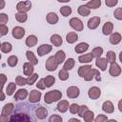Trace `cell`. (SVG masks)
I'll return each instance as SVG.
<instances>
[{
	"label": "cell",
	"instance_id": "6da1fadb",
	"mask_svg": "<svg viewBox=\"0 0 122 122\" xmlns=\"http://www.w3.org/2000/svg\"><path fill=\"white\" fill-rule=\"evenodd\" d=\"M37 106L35 105H30L28 103H19L14 107L12 114H10V117L9 120L10 121H35L36 118L32 116L33 112Z\"/></svg>",
	"mask_w": 122,
	"mask_h": 122
},
{
	"label": "cell",
	"instance_id": "7a4b0ae2",
	"mask_svg": "<svg viewBox=\"0 0 122 122\" xmlns=\"http://www.w3.org/2000/svg\"><path fill=\"white\" fill-rule=\"evenodd\" d=\"M61 98H62V92L58 90H53V91H50L46 92L44 96V101L47 104H51L52 102L58 101Z\"/></svg>",
	"mask_w": 122,
	"mask_h": 122
},
{
	"label": "cell",
	"instance_id": "3957f363",
	"mask_svg": "<svg viewBox=\"0 0 122 122\" xmlns=\"http://www.w3.org/2000/svg\"><path fill=\"white\" fill-rule=\"evenodd\" d=\"M14 110V105L13 103H8L6 105H4L3 109H2V112H1V116H0V121H6L8 120V116L11 114V112Z\"/></svg>",
	"mask_w": 122,
	"mask_h": 122
},
{
	"label": "cell",
	"instance_id": "277c9868",
	"mask_svg": "<svg viewBox=\"0 0 122 122\" xmlns=\"http://www.w3.org/2000/svg\"><path fill=\"white\" fill-rule=\"evenodd\" d=\"M58 65H59V64L57 63V61H56V59H55L54 56H50V57L46 60V63H45V67H46L47 71H55V70L57 69Z\"/></svg>",
	"mask_w": 122,
	"mask_h": 122
},
{
	"label": "cell",
	"instance_id": "5b68a950",
	"mask_svg": "<svg viewBox=\"0 0 122 122\" xmlns=\"http://www.w3.org/2000/svg\"><path fill=\"white\" fill-rule=\"evenodd\" d=\"M70 26L76 31H81L83 30V28H84V25L82 23V21L77 18V17H72L71 20H70Z\"/></svg>",
	"mask_w": 122,
	"mask_h": 122
},
{
	"label": "cell",
	"instance_id": "8992f818",
	"mask_svg": "<svg viewBox=\"0 0 122 122\" xmlns=\"http://www.w3.org/2000/svg\"><path fill=\"white\" fill-rule=\"evenodd\" d=\"M31 9L30 1H20L16 5V10L20 12H27Z\"/></svg>",
	"mask_w": 122,
	"mask_h": 122
},
{
	"label": "cell",
	"instance_id": "52a82bcc",
	"mask_svg": "<svg viewBox=\"0 0 122 122\" xmlns=\"http://www.w3.org/2000/svg\"><path fill=\"white\" fill-rule=\"evenodd\" d=\"M52 50V46L49 44H42L37 48V54L38 56H44L45 54H48Z\"/></svg>",
	"mask_w": 122,
	"mask_h": 122
},
{
	"label": "cell",
	"instance_id": "ba28073f",
	"mask_svg": "<svg viewBox=\"0 0 122 122\" xmlns=\"http://www.w3.org/2000/svg\"><path fill=\"white\" fill-rule=\"evenodd\" d=\"M121 71H121V68H120V66H119L116 62L111 63V66H110V69H109V72H110V74H111L112 76L116 77V76L120 75Z\"/></svg>",
	"mask_w": 122,
	"mask_h": 122
},
{
	"label": "cell",
	"instance_id": "9c48e42d",
	"mask_svg": "<svg viewBox=\"0 0 122 122\" xmlns=\"http://www.w3.org/2000/svg\"><path fill=\"white\" fill-rule=\"evenodd\" d=\"M79 94H80V90L76 86H71L67 89V96L69 98H71V99L76 98L79 96Z\"/></svg>",
	"mask_w": 122,
	"mask_h": 122
},
{
	"label": "cell",
	"instance_id": "30bf717a",
	"mask_svg": "<svg viewBox=\"0 0 122 122\" xmlns=\"http://www.w3.org/2000/svg\"><path fill=\"white\" fill-rule=\"evenodd\" d=\"M41 92H39V91H37V90H32V91H30V94H29V101L30 102V103H37V102H39L40 101V99H41Z\"/></svg>",
	"mask_w": 122,
	"mask_h": 122
},
{
	"label": "cell",
	"instance_id": "8fae6325",
	"mask_svg": "<svg viewBox=\"0 0 122 122\" xmlns=\"http://www.w3.org/2000/svg\"><path fill=\"white\" fill-rule=\"evenodd\" d=\"M88 95L92 100L98 99L100 97V95H101V91H100V89L98 87H92L88 92Z\"/></svg>",
	"mask_w": 122,
	"mask_h": 122
},
{
	"label": "cell",
	"instance_id": "7c38bea8",
	"mask_svg": "<svg viewBox=\"0 0 122 122\" xmlns=\"http://www.w3.org/2000/svg\"><path fill=\"white\" fill-rule=\"evenodd\" d=\"M35 115L38 119H45L48 115V110L43 106H37L35 109Z\"/></svg>",
	"mask_w": 122,
	"mask_h": 122
},
{
	"label": "cell",
	"instance_id": "4fadbf2b",
	"mask_svg": "<svg viewBox=\"0 0 122 122\" xmlns=\"http://www.w3.org/2000/svg\"><path fill=\"white\" fill-rule=\"evenodd\" d=\"M25 30L22 28V27H19V26H16L12 29V36L15 38V39H21L23 38V36L25 35Z\"/></svg>",
	"mask_w": 122,
	"mask_h": 122
},
{
	"label": "cell",
	"instance_id": "5bb4252c",
	"mask_svg": "<svg viewBox=\"0 0 122 122\" xmlns=\"http://www.w3.org/2000/svg\"><path fill=\"white\" fill-rule=\"evenodd\" d=\"M94 76H96V80H100V72H99V71L92 68V69L90 71V72L84 77V80H86V81H91L92 79H93Z\"/></svg>",
	"mask_w": 122,
	"mask_h": 122
},
{
	"label": "cell",
	"instance_id": "9a60e30c",
	"mask_svg": "<svg viewBox=\"0 0 122 122\" xmlns=\"http://www.w3.org/2000/svg\"><path fill=\"white\" fill-rule=\"evenodd\" d=\"M100 24V17L98 16H93L89 19L88 21V28L90 30H94L96 29Z\"/></svg>",
	"mask_w": 122,
	"mask_h": 122
},
{
	"label": "cell",
	"instance_id": "2e32d148",
	"mask_svg": "<svg viewBox=\"0 0 122 122\" xmlns=\"http://www.w3.org/2000/svg\"><path fill=\"white\" fill-rule=\"evenodd\" d=\"M108 60L106 58H102V57H98L96 58V61H95V65L98 69H100L101 71H106L107 70V66H108Z\"/></svg>",
	"mask_w": 122,
	"mask_h": 122
},
{
	"label": "cell",
	"instance_id": "e0dca14e",
	"mask_svg": "<svg viewBox=\"0 0 122 122\" xmlns=\"http://www.w3.org/2000/svg\"><path fill=\"white\" fill-rule=\"evenodd\" d=\"M33 66L34 65L31 64L30 61L24 63V65H23V71H24V74L26 76H30V75H31L33 73V71H34Z\"/></svg>",
	"mask_w": 122,
	"mask_h": 122
},
{
	"label": "cell",
	"instance_id": "ac0fdd59",
	"mask_svg": "<svg viewBox=\"0 0 122 122\" xmlns=\"http://www.w3.org/2000/svg\"><path fill=\"white\" fill-rule=\"evenodd\" d=\"M92 69V67L91 65H84V66H81L78 68V75L82 78H84L89 72Z\"/></svg>",
	"mask_w": 122,
	"mask_h": 122
},
{
	"label": "cell",
	"instance_id": "d6986e66",
	"mask_svg": "<svg viewBox=\"0 0 122 122\" xmlns=\"http://www.w3.org/2000/svg\"><path fill=\"white\" fill-rule=\"evenodd\" d=\"M113 30V24L112 22H106L102 28V32L105 35H111Z\"/></svg>",
	"mask_w": 122,
	"mask_h": 122
},
{
	"label": "cell",
	"instance_id": "ffe728a7",
	"mask_svg": "<svg viewBox=\"0 0 122 122\" xmlns=\"http://www.w3.org/2000/svg\"><path fill=\"white\" fill-rule=\"evenodd\" d=\"M28 96V91L26 89H20L18 90L15 94H14V99L15 100H24Z\"/></svg>",
	"mask_w": 122,
	"mask_h": 122
},
{
	"label": "cell",
	"instance_id": "44dd1931",
	"mask_svg": "<svg viewBox=\"0 0 122 122\" xmlns=\"http://www.w3.org/2000/svg\"><path fill=\"white\" fill-rule=\"evenodd\" d=\"M102 110H103L105 112H107V113H112L113 111H114L113 104H112L111 101L107 100V101H105V102L102 104Z\"/></svg>",
	"mask_w": 122,
	"mask_h": 122
},
{
	"label": "cell",
	"instance_id": "7402d4cb",
	"mask_svg": "<svg viewBox=\"0 0 122 122\" xmlns=\"http://www.w3.org/2000/svg\"><path fill=\"white\" fill-rule=\"evenodd\" d=\"M46 19H47V22L49 24H51V25H54L58 22V15L55 13V12H49L46 16Z\"/></svg>",
	"mask_w": 122,
	"mask_h": 122
},
{
	"label": "cell",
	"instance_id": "603a6c76",
	"mask_svg": "<svg viewBox=\"0 0 122 122\" xmlns=\"http://www.w3.org/2000/svg\"><path fill=\"white\" fill-rule=\"evenodd\" d=\"M121 34L119 32H114V33H112L110 35V38H109V41L112 45H117L120 41H121Z\"/></svg>",
	"mask_w": 122,
	"mask_h": 122
},
{
	"label": "cell",
	"instance_id": "cb8c5ba5",
	"mask_svg": "<svg viewBox=\"0 0 122 122\" xmlns=\"http://www.w3.org/2000/svg\"><path fill=\"white\" fill-rule=\"evenodd\" d=\"M69 108H70V105L67 100H61L57 104V110L60 112H66Z\"/></svg>",
	"mask_w": 122,
	"mask_h": 122
},
{
	"label": "cell",
	"instance_id": "d4e9b609",
	"mask_svg": "<svg viewBox=\"0 0 122 122\" xmlns=\"http://www.w3.org/2000/svg\"><path fill=\"white\" fill-rule=\"evenodd\" d=\"M51 44H52L53 46L59 47V46L62 45L63 40H62V38H61V36H60L59 34H52V35L51 36Z\"/></svg>",
	"mask_w": 122,
	"mask_h": 122
},
{
	"label": "cell",
	"instance_id": "484cf974",
	"mask_svg": "<svg viewBox=\"0 0 122 122\" xmlns=\"http://www.w3.org/2000/svg\"><path fill=\"white\" fill-rule=\"evenodd\" d=\"M88 49H89V44H88V43L81 42V43H79L78 45L75 46L74 51H75L76 53H83V52L86 51Z\"/></svg>",
	"mask_w": 122,
	"mask_h": 122
},
{
	"label": "cell",
	"instance_id": "4316f807",
	"mask_svg": "<svg viewBox=\"0 0 122 122\" xmlns=\"http://www.w3.org/2000/svg\"><path fill=\"white\" fill-rule=\"evenodd\" d=\"M37 37L35 36V35H33V34H31V35H29L27 38H26V46L27 47H30V48H31V47H34L35 45H36V43H37Z\"/></svg>",
	"mask_w": 122,
	"mask_h": 122
},
{
	"label": "cell",
	"instance_id": "83f0119b",
	"mask_svg": "<svg viewBox=\"0 0 122 122\" xmlns=\"http://www.w3.org/2000/svg\"><path fill=\"white\" fill-rule=\"evenodd\" d=\"M91 9L90 8H88L86 5H80L79 7H78V9H77V11H78V13L81 15V16H88V15H90V12H91V10H90Z\"/></svg>",
	"mask_w": 122,
	"mask_h": 122
},
{
	"label": "cell",
	"instance_id": "f1b7e54d",
	"mask_svg": "<svg viewBox=\"0 0 122 122\" xmlns=\"http://www.w3.org/2000/svg\"><path fill=\"white\" fill-rule=\"evenodd\" d=\"M92 58H93V55H92V52H90V53H86V54L80 55L78 57V61L80 63H90V62H92Z\"/></svg>",
	"mask_w": 122,
	"mask_h": 122
},
{
	"label": "cell",
	"instance_id": "f546056e",
	"mask_svg": "<svg viewBox=\"0 0 122 122\" xmlns=\"http://www.w3.org/2000/svg\"><path fill=\"white\" fill-rule=\"evenodd\" d=\"M66 40H67V42H68L69 44H73L74 42H76V41L78 40V35L76 34V32L71 31V32H69V33L67 34Z\"/></svg>",
	"mask_w": 122,
	"mask_h": 122
},
{
	"label": "cell",
	"instance_id": "4dcf8cb0",
	"mask_svg": "<svg viewBox=\"0 0 122 122\" xmlns=\"http://www.w3.org/2000/svg\"><path fill=\"white\" fill-rule=\"evenodd\" d=\"M26 56H27L28 60H29L31 64H33V65H37V64H38V60H37L36 56L34 55V53H33L32 51H26Z\"/></svg>",
	"mask_w": 122,
	"mask_h": 122
},
{
	"label": "cell",
	"instance_id": "1f68e13d",
	"mask_svg": "<svg viewBox=\"0 0 122 122\" xmlns=\"http://www.w3.org/2000/svg\"><path fill=\"white\" fill-rule=\"evenodd\" d=\"M16 85L17 84L16 83H13V82L9 83L8 86H7V88H6V94L9 95V96L12 95L13 92H15V90H16Z\"/></svg>",
	"mask_w": 122,
	"mask_h": 122
},
{
	"label": "cell",
	"instance_id": "d6a6232c",
	"mask_svg": "<svg viewBox=\"0 0 122 122\" xmlns=\"http://www.w3.org/2000/svg\"><path fill=\"white\" fill-rule=\"evenodd\" d=\"M54 57H55V59H56V61H57V63H58V64H61V63H63V62L65 61L66 53H65L63 51H56Z\"/></svg>",
	"mask_w": 122,
	"mask_h": 122
},
{
	"label": "cell",
	"instance_id": "836d02e7",
	"mask_svg": "<svg viewBox=\"0 0 122 122\" xmlns=\"http://www.w3.org/2000/svg\"><path fill=\"white\" fill-rule=\"evenodd\" d=\"M86 6L90 9L95 10V9H98L101 6V1L100 0H91L86 4Z\"/></svg>",
	"mask_w": 122,
	"mask_h": 122
},
{
	"label": "cell",
	"instance_id": "e575fe53",
	"mask_svg": "<svg viewBox=\"0 0 122 122\" xmlns=\"http://www.w3.org/2000/svg\"><path fill=\"white\" fill-rule=\"evenodd\" d=\"M15 19L18 22H20V23H24V22L27 21L28 15H27L26 12H20V11H18L17 13H15Z\"/></svg>",
	"mask_w": 122,
	"mask_h": 122
},
{
	"label": "cell",
	"instance_id": "d590c367",
	"mask_svg": "<svg viewBox=\"0 0 122 122\" xmlns=\"http://www.w3.org/2000/svg\"><path fill=\"white\" fill-rule=\"evenodd\" d=\"M0 48H1V51L4 52V53H9L12 50V46L9 42H3L1 44V47Z\"/></svg>",
	"mask_w": 122,
	"mask_h": 122
},
{
	"label": "cell",
	"instance_id": "8d00e7d4",
	"mask_svg": "<svg viewBox=\"0 0 122 122\" xmlns=\"http://www.w3.org/2000/svg\"><path fill=\"white\" fill-rule=\"evenodd\" d=\"M74 64H75V61H74L73 58H68V59L65 61L63 68L66 69L67 71H70V70H71V69L74 67Z\"/></svg>",
	"mask_w": 122,
	"mask_h": 122
},
{
	"label": "cell",
	"instance_id": "74e56055",
	"mask_svg": "<svg viewBox=\"0 0 122 122\" xmlns=\"http://www.w3.org/2000/svg\"><path fill=\"white\" fill-rule=\"evenodd\" d=\"M83 119L86 121V122H92L94 120V113L92 112V111H87L84 115H83Z\"/></svg>",
	"mask_w": 122,
	"mask_h": 122
},
{
	"label": "cell",
	"instance_id": "f35d334b",
	"mask_svg": "<svg viewBox=\"0 0 122 122\" xmlns=\"http://www.w3.org/2000/svg\"><path fill=\"white\" fill-rule=\"evenodd\" d=\"M44 82H45L46 87H47V88H50V87H51V86L54 84L55 78H54V76H52V75H48V76H46V77L44 78Z\"/></svg>",
	"mask_w": 122,
	"mask_h": 122
},
{
	"label": "cell",
	"instance_id": "ab89813d",
	"mask_svg": "<svg viewBox=\"0 0 122 122\" xmlns=\"http://www.w3.org/2000/svg\"><path fill=\"white\" fill-rule=\"evenodd\" d=\"M7 63L10 67H15L18 63V58L16 55H10L8 59H7Z\"/></svg>",
	"mask_w": 122,
	"mask_h": 122
},
{
	"label": "cell",
	"instance_id": "60d3db41",
	"mask_svg": "<svg viewBox=\"0 0 122 122\" xmlns=\"http://www.w3.org/2000/svg\"><path fill=\"white\" fill-rule=\"evenodd\" d=\"M60 13L64 17H67V16H69L71 13V8L69 7V6H64V7H62L60 9Z\"/></svg>",
	"mask_w": 122,
	"mask_h": 122
},
{
	"label": "cell",
	"instance_id": "b9f144b4",
	"mask_svg": "<svg viewBox=\"0 0 122 122\" xmlns=\"http://www.w3.org/2000/svg\"><path fill=\"white\" fill-rule=\"evenodd\" d=\"M58 76H59V79H60V80L65 81V80H67V79L69 78V73H68L67 70L63 68V69H61V70L59 71V72H58Z\"/></svg>",
	"mask_w": 122,
	"mask_h": 122
},
{
	"label": "cell",
	"instance_id": "7bdbcfd3",
	"mask_svg": "<svg viewBox=\"0 0 122 122\" xmlns=\"http://www.w3.org/2000/svg\"><path fill=\"white\" fill-rule=\"evenodd\" d=\"M92 53L93 57H95V58L101 57V55H102V53H103V48H101V47H96V48H94V49L92 51Z\"/></svg>",
	"mask_w": 122,
	"mask_h": 122
},
{
	"label": "cell",
	"instance_id": "ee69618b",
	"mask_svg": "<svg viewBox=\"0 0 122 122\" xmlns=\"http://www.w3.org/2000/svg\"><path fill=\"white\" fill-rule=\"evenodd\" d=\"M115 58H116V56H115L114 51H109L106 53V59L108 60L109 63L115 62Z\"/></svg>",
	"mask_w": 122,
	"mask_h": 122
},
{
	"label": "cell",
	"instance_id": "f6af8a7d",
	"mask_svg": "<svg viewBox=\"0 0 122 122\" xmlns=\"http://www.w3.org/2000/svg\"><path fill=\"white\" fill-rule=\"evenodd\" d=\"M37 79H38V74L37 73H32L31 75L28 76V78H27V84L30 85V86H31V85H33L35 83V81Z\"/></svg>",
	"mask_w": 122,
	"mask_h": 122
},
{
	"label": "cell",
	"instance_id": "bcb514c9",
	"mask_svg": "<svg viewBox=\"0 0 122 122\" xmlns=\"http://www.w3.org/2000/svg\"><path fill=\"white\" fill-rule=\"evenodd\" d=\"M15 83L19 86H24V85H27V78H24L23 76H16L15 78Z\"/></svg>",
	"mask_w": 122,
	"mask_h": 122
},
{
	"label": "cell",
	"instance_id": "7dc6e473",
	"mask_svg": "<svg viewBox=\"0 0 122 122\" xmlns=\"http://www.w3.org/2000/svg\"><path fill=\"white\" fill-rule=\"evenodd\" d=\"M78 111H79V106L76 103H73L70 106V112L71 113H72V114L78 113Z\"/></svg>",
	"mask_w": 122,
	"mask_h": 122
},
{
	"label": "cell",
	"instance_id": "c3c4849f",
	"mask_svg": "<svg viewBox=\"0 0 122 122\" xmlns=\"http://www.w3.org/2000/svg\"><path fill=\"white\" fill-rule=\"evenodd\" d=\"M113 16L117 20H122V8H117L113 12Z\"/></svg>",
	"mask_w": 122,
	"mask_h": 122
},
{
	"label": "cell",
	"instance_id": "681fc988",
	"mask_svg": "<svg viewBox=\"0 0 122 122\" xmlns=\"http://www.w3.org/2000/svg\"><path fill=\"white\" fill-rule=\"evenodd\" d=\"M62 117L61 116H59V115H57V114H53V115H51L50 118H49V121L50 122H62Z\"/></svg>",
	"mask_w": 122,
	"mask_h": 122
},
{
	"label": "cell",
	"instance_id": "f907efd6",
	"mask_svg": "<svg viewBox=\"0 0 122 122\" xmlns=\"http://www.w3.org/2000/svg\"><path fill=\"white\" fill-rule=\"evenodd\" d=\"M88 111V107L86 105H82V106H79V111H78V115L80 117H83L84 113Z\"/></svg>",
	"mask_w": 122,
	"mask_h": 122
},
{
	"label": "cell",
	"instance_id": "816d5d0a",
	"mask_svg": "<svg viewBox=\"0 0 122 122\" xmlns=\"http://www.w3.org/2000/svg\"><path fill=\"white\" fill-rule=\"evenodd\" d=\"M9 20V17L6 13H0V25H5Z\"/></svg>",
	"mask_w": 122,
	"mask_h": 122
},
{
	"label": "cell",
	"instance_id": "f5cc1de1",
	"mask_svg": "<svg viewBox=\"0 0 122 122\" xmlns=\"http://www.w3.org/2000/svg\"><path fill=\"white\" fill-rule=\"evenodd\" d=\"M36 87H37V89H39V90H45V89L47 88L46 85H45V82H44V78L40 79V80L37 82Z\"/></svg>",
	"mask_w": 122,
	"mask_h": 122
},
{
	"label": "cell",
	"instance_id": "db71d44e",
	"mask_svg": "<svg viewBox=\"0 0 122 122\" xmlns=\"http://www.w3.org/2000/svg\"><path fill=\"white\" fill-rule=\"evenodd\" d=\"M8 27L6 25H0V35L1 36H4L8 33Z\"/></svg>",
	"mask_w": 122,
	"mask_h": 122
},
{
	"label": "cell",
	"instance_id": "11a10c76",
	"mask_svg": "<svg viewBox=\"0 0 122 122\" xmlns=\"http://www.w3.org/2000/svg\"><path fill=\"white\" fill-rule=\"evenodd\" d=\"M118 3V0H105V4L107 7H114L116 4Z\"/></svg>",
	"mask_w": 122,
	"mask_h": 122
},
{
	"label": "cell",
	"instance_id": "9f6ffc18",
	"mask_svg": "<svg viewBox=\"0 0 122 122\" xmlns=\"http://www.w3.org/2000/svg\"><path fill=\"white\" fill-rule=\"evenodd\" d=\"M107 120H108V117L104 114H99L96 118H94L95 122H104V121H107Z\"/></svg>",
	"mask_w": 122,
	"mask_h": 122
},
{
	"label": "cell",
	"instance_id": "6f0895ef",
	"mask_svg": "<svg viewBox=\"0 0 122 122\" xmlns=\"http://www.w3.org/2000/svg\"><path fill=\"white\" fill-rule=\"evenodd\" d=\"M0 77H1V80H2V88H3L4 85H5V82H6L7 77H6V75H5L4 73H1V74H0Z\"/></svg>",
	"mask_w": 122,
	"mask_h": 122
},
{
	"label": "cell",
	"instance_id": "680465c9",
	"mask_svg": "<svg viewBox=\"0 0 122 122\" xmlns=\"http://www.w3.org/2000/svg\"><path fill=\"white\" fill-rule=\"evenodd\" d=\"M118 110H119V112H122V99H120L118 102Z\"/></svg>",
	"mask_w": 122,
	"mask_h": 122
},
{
	"label": "cell",
	"instance_id": "91938a15",
	"mask_svg": "<svg viewBox=\"0 0 122 122\" xmlns=\"http://www.w3.org/2000/svg\"><path fill=\"white\" fill-rule=\"evenodd\" d=\"M1 101H4L5 100V94H4V92H3V90L1 91V99H0Z\"/></svg>",
	"mask_w": 122,
	"mask_h": 122
},
{
	"label": "cell",
	"instance_id": "94428289",
	"mask_svg": "<svg viewBox=\"0 0 122 122\" xmlns=\"http://www.w3.org/2000/svg\"><path fill=\"white\" fill-rule=\"evenodd\" d=\"M0 2H1V7H0V9L2 10V9H4V7H5V1H4V0H0Z\"/></svg>",
	"mask_w": 122,
	"mask_h": 122
},
{
	"label": "cell",
	"instance_id": "6125c7cd",
	"mask_svg": "<svg viewBox=\"0 0 122 122\" xmlns=\"http://www.w3.org/2000/svg\"><path fill=\"white\" fill-rule=\"evenodd\" d=\"M58 2L60 3H67V2H70V0H57Z\"/></svg>",
	"mask_w": 122,
	"mask_h": 122
},
{
	"label": "cell",
	"instance_id": "be15d7a7",
	"mask_svg": "<svg viewBox=\"0 0 122 122\" xmlns=\"http://www.w3.org/2000/svg\"><path fill=\"white\" fill-rule=\"evenodd\" d=\"M70 121H76V122H79V119H76V118H71Z\"/></svg>",
	"mask_w": 122,
	"mask_h": 122
},
{
	"label": "cell",
	"instance_id": "e7e4bbea",
	"mask_svg": "<svg viewBox=\"0 0 122 122\" xmlns=\"http://www.w3.org/2000/svg\"><path fill=\"white\" fill-rule=\"evenodd\" d=\"M119 60H120V62L122 63V51L119 53Z\"/></svg>",
	"mask_w": 122,
	"mask_h": 122
},
{
	"label": "cell",
	"instance_id": "03108f58",
	"mask_svg": "<svg viewBox=\"0 0 122 122\" xmlns=\"http://www.w3.org/2000/svg\"><path fill=\"white\" fill-rule=\"evenodd\" d=\"M82 1H86V0H82Z\"/></svg>",
	"mask_w": 122,
	"mask_h": 122
}]
</instances>
